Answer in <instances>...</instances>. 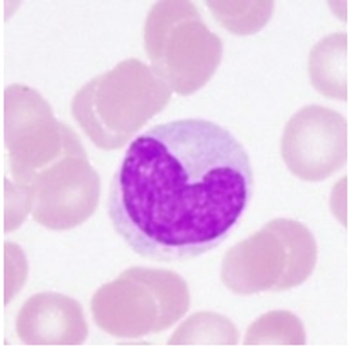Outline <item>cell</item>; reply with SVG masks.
<instances>
[{
  "instance_id": "1",
  "label": "cell",
  "mask_w": 351,
  "mask_h": 358,
  "mask_svg": "<svg viewBox=\"0 0 351 358\" xmlns=\"http://www.w3.org/2000/svg\"><path fill=\"white\" fill-rule=\"evenodd\" d=\"M255 192L251 157L205 119L156 124L124 152L110 181V223L141 258L190 262L225 241Z\"/></svg>"
},
{
  "instance_id": "2",
  "label": "cell",
  "mask_w": 351,
  "mask_h": 358,
  "mask_svg": "<svg viewBox=\"0 0 351 358\" xmlns=\"http://www.w3.org/2000/svg\"><path fill=\"white\" fill-rule=\"evenodd\" d=\"M171 94L152 68L127 59L83 85L71 113L97 148L115 150L165 108Z\"/></svg>"
},
{
  "instance_id": "3",
  "label": "cell",
  "mask_w": 351,
  "mask_h": 358,
  "mask_svg": "<svg viewBox=\"0 0 351 358\" xmlns=\"http://www.w3.org/2000/svg\"><path fill=\"white\" fill-rule=\"evenodd\" d=\"M145 50L171 92L192 95L216 73L223 44L192 2H157L145 20Z\"/></svg>"
},
{
  "instance_id": "4",
  "label": "cell",
  "mask_w": 351,
  "mask_h": 358,
  "mask_svg": "<svg viewBox=\"0 0 351 358\" xmlns=\"http://www.w3.org/2000/svg\"><path fill=\"white\" fill-rule=\"evenodd\" d=\"M189 307L185 280L162 268H129L92 298L95 324L115 338L162 333L181 320Z\"/></svg>"
},
{
  "instance_id": "5",
  "label": "cell",
  "mask_w": 351,
  "mask_h": 358,
  "mask_svg": "<svg viewBox=\"0 0 351 358\" xmlns=\"http://www.w3.org/2000/svg\"><path fill=\"white\" fill-rule=\"evenodd\" d=\"M317 265L313 234L294 220H273L229 249L222 282L234 294L289 291L311 276Z\"/></svg>"
},
{
  "instance_id": "6",
  "label": "cell",
  "mask_w": 351,
  "mask_h": 358,
  "mask_svg": "<svg viewBox=\"0 0 351 358\" xmlns=\"http://www.w3.org/2000/svg\"><path fill=\"white\" fill-rule=\"evenodd\" d=\"M4 101L10 181L26 196L37 172L83 145L70 127L55 121L50 104L34 88L10 86Z\"/></svg>"
},
{
  "instance_id": "7",
  "label": "cell",
  "mask_w": 351,
  "mask_h": 358,
  "mask_svg": "<svg viewBox=\"0 0 351 358\" xmlns=\"http://www.w3.org/2000/svg\"><path fill=\"white\" fill-rule=\"evenodd\" d=\"M99 192V176L81 148L37 172L26 189V198L38 225L50 231H68L95 213Z\"/></svg>"
},
{
  "instance_id": "8",
  "label": "cell",
  "mask_w": 351,
  "mask_h": 358,
  "mask_svg": "<svg viewBox=\"0 0 351 358\" xmlns=\"http://www.w3.org/2000/svg\"><path fill=\"white\" fill-rule=\"evenodd\" d=\"M280 150L285 166L299 179H328L346 163V117L318 104L304 106L285 124Z\"/></svg>"
},
{
  "instance_id": "9",
  "label": "cell",
  "mask_w": 351,
  "mask_h": 358,
  "mask_svg": "<svg viewBox=\"0 0 351 358\" xmlns=\"http://www.w3.org/2000/svg\"><path fill=\"white\" fill-rule=\"evenodd\" d=\"M15 327L26 345H81L88 338L81 303L59 292H38L26 300Z\"/></svg>"
},
{
  "instance_id": "10",
  "label": "cell",
  "mask_w": 351,
  "mask_h": 358,
  "mask_svg": "<svg viewBox=\"0 0 351 358\" xmlns=\"http://www.w3.org/2000/svg\"><path fill=\"white\" fill-rule=\"evenodd\" d=\"M309 77L318 94L329 99H348V35L322 38L309 55Z\"/></svg>"
},
{
  "instance_id": "11",
  "label": "cell",
  "mask_w": 351,
  "mask_h": 358,
  "mask_svg": "<svg viewBox=\"0 0 351 358\" xmlns=\"http://www.w3.org/2000/svg\"><path fill=\"white\" fill-rule=\"evenodd\" d=\"M240 335L234 324L216 313H198L181 325L169 340L171 345L181 344H238Z\"/></svg>"
},
{
  "instance_id": "12",
  "label": "cell",
  "mask_w": 351,
  "mask_h": 358,
  "mask_svg": "<svg viewBox=\"0 0 351 358\" xmlns=\"http://www.w3.org/2000/svg\"><path fill=\"white\" fill-rule=\"evenodd\" d=\"M245 345L264 344H285V345H304L306 331L302 322L287 311H271L260 316L247 331Z\"/></svg>"
},
{
  "instance_id": "13",
  "label": "cell",
  "mask_w": 351,
  "mask_h": 358,
  "mask_svg": "<svg viewBox=\"0 0 351 358\" xmlns=\"http://www.w3.org/2000/svg\"><path fill=\"white\" fill-rule=\"evenodd\" d=\"M210 13L234 35L258 34L273 15V2H207Z\"/></svg>"
}]
</instances>
